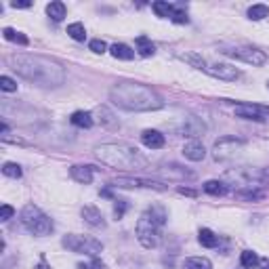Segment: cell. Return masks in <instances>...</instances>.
Returning a JSON list of instances; mask_svg holds the SVG:
<instances>
[{
	"label": "cell",
	"instance_id": "cell-1",
	"mask_svg": "<svg viewBox=\"0 0 269 269\" xmlns=\"http://www.w3.org/2000/svg\"><path fill=\"white\" fill-rule=\"evenodd\" d=\"M9 66L13 72H17L21 78L34 82L38 86H59L66 82V69L59 61L44 55H30L17 53L9 57Z\"/></svg>",
	"mask_w": 269,
	"mask_h": 269
},
{
	"label": "cell",
	"instance_id": "cell-2",
	"mask_svg": "<svg viewBox=\"0 0 269 269\" xmlns=\"http://www.w3.org/2000/svg\"><path fill=\"white\" fill-rule=\"evenodd\" d=\"M110 99L114 105L126 112H153L164 105V99L147 84L139 82H118L110 88Z\"/></svg>",
	"mask_w": 269,
	"mask_h": 269
},
{
	"label": "cell",
	"instance_id": "cell-3",
	"mask_svg": "<svg viewBox=\"0 0 269 269\" xmlns=\"http://www.w3.org/2000/svg\"><path fill=\"white\" fill-rule=\"evenodd\" d=\"M95 156L101 164L116 170H143L147 168V160L141 151L126 143H103L95 147Z\"/></svg>",
	"mask_w": 269,
	"mask_h": 269
},
{
	"label": "cell",
	"instance_id": "cell-4",
	"mask_svg": "<svg viewBox=\"0 0 269 269\" xmlns=\"http://www.w3.org/2000/svg\"><path fill=\"white\" fill-rule=\"evenodd\" d=\"M183 61L191 63L196 69H202V72H206L208 76H213V78H219V80H227V82H234L240 78V69L229 66V63H208L206 59H200L198 55H181Z\"/></svg>",
	"mask_w": 269,
	"mask_h": 269
},
{
	"label": "cell",
	"instance_id": "cell-5",
	"mask_svg": "<svg viewBox=\"0 0 269 269\" xmlns=\"http://www.w3.org/2000/svg\"><path fill=\"white\" fill-rule=\"evenodd\" d=\"M21 223L23 227L28 229L30 234L34 235H49L53 234V221L49 219V215H44L40 208L34 206V204H25V206L21 208Z\"/></svg>",
	"mask_w": 269,
	"mask_h": 269
},
{
	"label": "cell",
	"instance_id": "cell-6",
	"mask_svg": "<svg viewBox=\"0 0 269 269\" xmlns=\"http://www.w3.org/2000/svg\"><path fill=\"white\" fill-rule=\"evenodd\" d=\"M137 240L143 248H156L162 242V223L153 219L150 213H143L137 221Z\"/></svg>",
	"mask_w": 269,
	"mask_h": 269
},
{
	"label": "cell",
	"instance_id": "cell-7",
	"mask_svg": "<svg viewBox=\"0 0 269 269\" xmlns=\"http://www.w3.org/2000/svg\"><path fill=\"white\" fill-rule=\"evenodd\" d=\"M61 244L72 252L88 254V257H97L99 252H103V244L99 240L91 238V235H80V234H69L61 240Z\"/></svg>",
	"mask_w": 269,
	"mask_h": 269
},
{
	"label": "cell",
	"instance_id": "cell-8",
	"mask_svg": "<svg viewBox=\"0 0 269 269\" xmlns=\"http://www.w3.org/2000/svg\"><path fill=\"white\" fill-rule=\"evenodd\" d=\"M246 147V141L244 139H238V137H223L215 143L213 147V158L217 162H227V160H234L235 156H240Z\"/></svg>",
	"mask_w": 269,
	"mask_h": 269
},
{
	"label": "cell",
	"instance_id": "cell-9",
	"mask_svg": "<svg viewBox=\"0 0 269 269\" xmlns=\"http://www.w3.org/2000/svg\"><path fill=\"white\" fill-rule=\"evenodd\" d=\"M223 53L234 57V59L251 63V66H265L267 63V55L254 47H229V49H223Z\"/></svg>",
	"mask_w": 269,
	"mask_h": 269
},
{
	"label": "cell",
	"instance_id": "cell-10",
	"mask_svg": "<svg viewBox=\"0 0 269 269\" xmlns=\"http://www.w3.org/2000/svg\"><path fill=\"white\" fill-rule=\"evenodd\" d=\"M227 179L234 181V185H240V189L244 187H259L257 183L263 181V170H252V168H235L227 172Z\"/></svg>",
	"mask_w": 269,
	"mask_h": 269
},
{
	"label": "cell",
	"instance_id": "cell-11",
	"mask_svg": "<svg viewBox=\"0 0 269 269\" xmlns=\"http://www.w3.org/2000/svg\"><path fill=\"white\" fill-rule=\"evenodd\" d=\"M112 187H124V189H131V187H145V189H156V191H164L166 185L158 183V181H150V179H139V177H118L110 183Z\"/></svg>",
	"mask_w": 269,
	"mask_h": 269
},
{
	"label": "cell",
	"instance_id": "cell-12",
	"mask_svg": "<svg viewBox=\"0 0 269 269\" xmlns=\"http://www.w3.org/2000/svg\"><path fill=\"white\" fill-rule=\"evenodd\" d=\"M235 116L244 120H254V122H265L269 118V107L254 105V103H240L235 105Z\"/></svg>",
	"mask_w": 269,
	"mask_h": 269
},
{
	"label": "cell",
	"instance_id": "cell-13",
	"mask_svg": "<svg viewBox=\"0 0 269 269\" xmlns=\"http://www.w3.org/2000/svg\"><path fill=\"white\" fill-rule=\"evenodd\" d=\"M156 175L164 177V179H170V181H183V179H194V172L183 168L179 164H164L156 168Z\"/></svg>",
	"mask_w": 269,
	"mask_h": 269
},
{
	"label": "cell",
	"instance_id": "cell-14",
	"mask_svg": "<svg viewBox=\"0 0 269 269\" xmlns=\"http://www.w3.org/2000/svg\"><path fill=\"white\" fill-rule=\"evenodd\" d=\"M204 131H206V126L202 124V120H198L196 116H187L183 118V124L181 129H179V133L183 134V137H198V134H202Z\"/></svg>",
	"mask_w": 269,
	"mask_h": 269
},
{
	"label": "cell",
	"instance_id": "cell-15",
	"mask_svg": "<svg viewBox=\"0 0 269 269\" xmlns=\"http://www.w3.org/2000/svg\"><path fill=\"white\" fill-rule=\"evenodd\" d=\"M69 175H72L74 181H78L82 185H88L93 181V175H95V166H88V164H74L69 168Z\"/></svg>",
	"mask_w": 269,
	"mask_h": 269
},
{
	"label": "cell",
	"instance_id": "cell-16",
	"mask_svg": "<svg viewBox=\"0 0 269 269\" xmlns=\"http://www.w3.org/2000/svg\"><path fill=\"white\" fill-rule=\"evenodd\" d=\"M183 156L187 160H191V162H200V160L206 158V150H204V145L200 143V141L191 139L183 145Z\"/></svg>",
	"mask_w": 269,
	"mask_h": 269
},
{
	"label": "cell",
	"instance_id": "cell-17",
	"mask_svg": "<svg viewBox=\"0 0 269 269\" xmlns=\"http://www.w3.org/2000/svg\"><path fill=\"white\" fill-rule=\"evenodd\" d=\"M141 141H143V145L150 147V150H160V147H164V143H166L164 134L153 129H147L141 133Z\"/></svg>",
	"mask_w": 269,
	"mask_h": 269
},
{
	"label": "cell",
	"instance_id": "cell-18",
	"mask_svg": "<svg viewBox=\"0 0 269 269\" xmlns=\"http://www.w3.org/2000/svg\"><path fill=\"white\" fill-rule=\"evenodd\" d=\"M82 219H84V223H88L91 227H105L103 215H101V210L95 208V206H84V208H82Z\"/></svg>",
	"mask_w": 269,
	"mask_h": 269
},
{
	"label": "cell",
	"instance_id": "cell-19",
	"mask_svg": "<svg viewBox=\"0 0 269 269\" xmlns=\"http://www.w3.org/2000/svg\"><path fill=\"white\" fill-rule=\"evenodd\" d=\"M69 122L74 126H80V129H91L93 126V114L91 112H74L72 118H69Z\"/></svg>",
	"mask_w": 269,
	"mask_h": 269
},
{
	"label": "cell",
	"instance_id": "cell-20",
	"mask_svg": "<svg viewBox=\"0 0 269 269\" xmlns=\"http://www.w3.org/2000/svg\"><path fill=\"white\" fill-rule=\"evenodd\" d=\"M235 198L240 200H248V202H254V200H263L265 194L257 187H244V189H235Z\"/></svg>",
	"mask_w": 269,
	"mask_h": 269
},
{
	"label": "cell",
	"instance_id": "cell-21",
	"mask_svg": "<svg viewBox=\"0 0 269 269\" xmlns=\"http://www.w3.org/2000/svg\"><path fill=\"white\" fill-rule=\"evenodd\" d=\"M112 57H116V59H122V61H131L134 57V50L129 47V44H114L110 49Z\"/></svg>",
	"mask_w": 269,
	"mask_h": 269
},
{
	"label": "cell",
	"instance_id": "cell-22",
	"mask_svg": "<svg viewBox=\"0 0 269 269\" xmlns=\"http://www.w3.org/2000/svg\"><path fill=\"white\" fill-rule=\"evenodd\" d=\"M183 269H213V263L206 257H189L183 261Z\"/></svg>",
	"mask_w": 269,
	"mask_h": 269
},
{
	"label": "cell",
	"instance_id": "cell-23",
	"mask_svg": "<svg viewBox=\"0 0 269 269\" xmlns=\"http://www.w3.org/2000/svg\"><path fill=\"white\" fill-rule=\"evenodd\" d=\"M198 240H200V244L204 248H215L217 244H219V238L215 235V232H210V229H200V234H198Z\"/></svg>",
	"mask_w": 269,
	"mask_h": 269
},
{
	"label": "cell",
	"instance_id": "cell-24",
	"mask_svg": "<svg viewBox=\"0 0 269 269\" xmlns=\"http://www.w3.org/2000/svg\"><path fill=\"white\" fill-rule=\"evenodd\" d=\"M151 9H153V13H156L158 17H164V19H172V13H175V6L168 4V2H162V0L153 2Z\"/></svg>",
	"mask_w": 269,
	"mask_h": 269
},
{
	"label": "cell",
	"instance_id": "cell-25",
	"mask_svg": "<svg viewBox=\"0 0 269 269\" xmlns=\"http://www.w3.org/2000/svg\"><path fill=\"white\" fill-rule=\"evenodd\" d=\"M137 50H139V55H141V57H151L153 53H156V47L151 44L150 38L139 36V38H137Z\"/></svg>",
	"mask_w": 269,
	"mask_h": 269
},
{
	"label": "cell",
	"instance_id": "cell-26",
	"mask_svg": "<svg viewBox=\"0 0 269 269\" xmlns=\"http://www.w3.org/2000/svg\"><path fill=\"white\" fill-rule=\"evenodd\" d=\"M47 13H49V17L53 19V21H61V19L66 17V4H63V2H50L47 6Z\"/></svg>",
	"mask_w": 269,
	"mask_h": 269
},
{
	"label": "cell",
	"instance_id": "cell-27",
	"mask_svg": "<svg viewBox=\"0 0 269 269\" xmlns=\"http://www.w3.org/2000/svg\"><path fill=\"white\" fill-rule=\"evenodd\" d=\"M67 36L74 38L76 42H84V38H86L84 25H82V23H69L67 25Z\"/></svg>",
	"mask_w": 269,
	"mask_h": 269
},
{
	"label": "cell",
	"instance_id": "cell-28",
	"mask_svg": "<svg viewBox=\"0 0 269 269\" xmlns=\"http://www.w3.org/2000/svg\"><path fill=\"white\" fill-rule=\"evenodd\" d=\"M204 191H206V194H210V196H223L227 191V187H225V183L223 181H206L204 183Z\"/></svg>",
	"mask_w": 269,
	"mask_h": 269
},
{
	"label": "cell",
	"instance_id": "cell-29",
	"mask_svg": "<svg viewBox=\"0 0 269 269\" xmlns=\"http://www.w3.org/2000/svg\"><path fill=\"white\" fill-rule=\"evenodd\" d=\"M269 15V6L265 4H252L251 9H248V19H252V21H261V19H265Z\"/></svg>",
	"mask_w": 269,
	"mask_h": 269
},
{
	"label": "cell",
	"instance_id": "cell-30",
	"mask_svg": "<svg viewBox=\"0 0 269 269\" xmlns=\"http://www.w3.org/2000/svg\"><path fill=\"white\" fill-rule=\"evenodd\" d=\"M240 263L242 267H246V269H252L254 265H259V257H257V252H252V251H244L240 254Z\"/></svg>",
	"mask_w": 269,
	"mask_h": 269
},
{
	"label": "cell",
	"instance_id": "cell-31",
	"mask_svg": "<svg viewBox=\"0 0 269 269\" xmlns=\"http://www.w3.org/2000/svg\"><path fill=\"white\" fill-rule=\"evenodd\" d=\"M2 172L6 177H11V179H19L23 175V170H21V166H19L17 162H4L2 164Z\"/></svg>",
	"mask_w": 269,
	"mask_h": 269
},
{
	"label": "cell",
	"instance_id": "cell-32",
	"mask_svg": "<svg viewBox=\"0 0 269 269\" xmlns=\"http://www.w3.org/2000/svg\"><path fill=\"white\" fill-rule=\"evenodd\" d=\"M2 36L6 38V40H15V42H19V44H28L30 40H28V36H23L21 32H15V30H11V28H4L2 30Z\"/></svg>",
	"mask_w": 269,
	"mask_h": 269
},
{
	"label": "cell",
	"instance_id": "cell-33",
	"mask_svg": "<svg viewBox=\"0 0 269 269\" xmlns=\"http://www.w3.org/2000/svg\"><path fill=\"white\" fill-rule=\"evenodd\" d=\"M0 88L4 93H13V91H17V82L9 78V76H0Z\"/></svg>",
	"mask_w": 269,
	"mask_h": 269
},
{
	"label": "cell",
	"instance_id": "cell-34",
	"mask_svg": "<svg viewBox=\"0 0 269 269\" xmlns=\"http://www.w3.org/2000/svg\"><path fill=\"white\" fill-rule=\"evenodd\" d=\"M88 47H91V50H93V53H97V55H101V53H105V50H107V44L101 40V38L91 40V42H88Z\"/></svg>",
	"mask_w": 269,
	"mask_h": 269
},
{
	"label": "cell",
	"instance_id": "cell-35",
	"mask_svg": "<svg viewBox=\"0 0 269 269\" xmlns=\"http://www.w3.org/2000/svg\"><path fill=\"white\" fill-rule=\"evenodd\" d=\"M126 208H129V204H126V200H116V206H114V215H116V219H122Z\"/></svg>",
	"mask_w": 269,
	"mask_h": 269
},
{
	"label": "cell",
	"instance_id": "cell-36",
	"mask_svg": "<svg viewBox=\"0 0 269 269\" xmlns=\"http://www.w3.org/2000/svg\"><path fill=\"white\" fill-rule=\"evenodd\" d=\"M172 21H175V23H187L189 17H187V13H185L183 9H175V13H172Z\"/></svg>",
	"mask_w": 269,
	"mask_h": 269
},
{
	"label": "cell",
	"instance_id": "cell-37",
	"mask_svg": "<svg viewBox=\"0 0 269 269\" xmlns=\"http://www.w3.org/2000/svg\"><path fill=\"white\" fill-rule=\"evenodd\" d=\"M13 215H15L13 206H9V204H2V208H0V221H9Z\"/></svg>",
	"mask_w": 269,
	"mask_h": 269
},
{
	"label": "cell",
	"instance_id": "cell-38",
	"mask_svg": "<svg viewBox=\"0 0 269 269\" xmlns=\"http://www.w3.org/2000/svg\"><path fill=\"white\" fill-rule=\"evenodd\" d=\"M13 9H28V6H32L30 0H15V2H11Z\"/></svg>",
	"mask_w": 269,
	"mask_h": 269
},
{
	"label": "cell",
	"instance_id": "cell-39",
	"mask_svg": "<svg viewBox=\"0 0 269 269\" xmlns=\"http://www.w3.org/2000/svg\"><path fill=\"white\" fill-rule=\"evenodd\" d=\"M179 194H185V196H196V191H191V189H185V187H179Z\"/></svg>",
	"mask_w": 269,
	"mask_h": 269
},
{
	"label": "cell",
	"instance_id": "cell-40",
	"mask_svg": "<svg viewBox=\"0 0 269 269\" xmlns=\"http://www.w3.org/2000/svg\"><path fill=\"white\" fill-rule=\"evenodd\" d=\"M36 269H50V267L47 265V261H44V257H42V259H40V263H38V267H36Z\"/></svg>",
	"mask_w": 269,
	"mask_h": 269
},
{
	"label": "cell",
	"instance_id": "cell-41",
	"mask_svg": "<svg viewBox=\"0 0 269 269\" xmlns=\"http://www.w3.org/2000/svg\"><path fill=\"white\" fill-rule=\"evenodd\" d=\"M263 181H269V168L263 170Z\"/></svg>",
	"mask_w": 269,
	"mask_h": 269
},
{
	"label": "cell",
	"instance_id": "cell-42",
	"mask_svg": "<svg viewBox=\"0 0 269 269\" xmlns=\"http://www.w3.org/2000/svg\"><path fill=\"white\" fill-rule=\"evenodd\" d=\"M263 269H269V261H267V263H265V265H263Z\"/></svg>",
	"mask_w": 269,
	"mask_h": 269
},
{
	"label": "cell",
	"instance_id": "cell-43",
	"mask_svg": "<svg viewBox=\"0 0 269 269\" xmlns=\"http://www.w3.org/2000/svg\"><path fill=\"white\" fill-rule=\"evenodd\" d=\"M267 86H269V82H267Z\"/></svg>",
	"mask_w": 269,
	"mask_h": 269
}]
</instances>
